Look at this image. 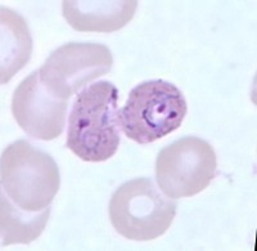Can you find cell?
<instances>
[{
	"mask_svg": "<svg viewBox=\"0 0 257 251\" xmlns=\"http://www.w3.org/2000/svg\"><path fill=\"white\" fill-rule=\"evenodd\" d=\"M118 91L107 80L94 82L77 94L68 117L66 147L88 162H102L120 146Z\"/></svg>",
	"mask_w": 257,
	"mask_h": 251,
	"instance_id": "1",
	"label": "cell"
},
{
	"mask_svg": "<svg viewBox=\"0 0 257 251\" xmlns=\"http://www.w3.org/2000/svg\"><path fill=\"white\" fill-rule=\"evenodd\" d=\"M187 112V101L176 85L149 80L130 92L118 110V123L128 139L148 144L180 128Z\"/></svg>",
	"mask_w": 257,
	"mask_h": 251,
	"instance_id": "2",
	"label": "cell"
},
{
	"mask_svg": "<svg viewBox=\"0 0 257 251\" xmlns=\"http://www.w3.org/2000/svg\"><path fill=\"white\" fill-rule=\"evenodd\" d=\"M0 177L9 200L29 213L48 209L61 183L58 165L52 156L24 139L4 149Z\"/></svg>",
	"mask_w": 257,
	"mask_h": 251,
	"instance_id": "3",
	"label": "cell"
},
{
	"mask_svg": "<svg viewBox=\"0 0 257 251\" xmlns=\"http://www.w3.org/2000/svg\"><path fill=\"white\" fill-rule=\"evenodd\" d=\"M176 207V202L162 195L152 179L137 178L114 191L109 201V219L125 238L152 241L173 224Z\"/></svg>",
	"mask_w": 257,
	"mask_h": 251,
	"instance_id": "4",
	"label": "cell"
},
{
	"mask_svg": "<svg viewBox=\"0 0 257 251\" xmlns=\"http://www.w3.org/2000/svg\"><path fill=\"white\" fill-rule=\"evenodd\" d=\"M216 169L212 146L198 137H184L158 153L156 178L167 197L184 199L205 191L216 176Z\"/></svg>",
	"mask_w": 257,
	"mask_h": 251,
	"instance_id": "5",
	"label": "cell"
},
{
	"mask_svg": "<svg viewBox=\"0 0 257 251\" xmlns=\"http://www.w3.org/2000/svg\"><path fill=\"white\" fill-rule=\"evenodd\" d=\"M113 57L108 47L98 43H67L48 57L39 70L47 91L68 101L77 91L108 73Z\"/></svg>",
	"mask_w": 257,
	"mask_h": 251,
	"instance_id": "6",
	"label": "cell"
},
{
	"mask_svg": "<svg viewBox=\"0 0 257 251\" xmlns=\"http://www.w3.org/2000/svg\"><path fill=\"white\" fill-rule=\"evenodd\" d=\"M68 101L59 100L47 91L39 71L20 82L12 100V112L21 129L30 137L52 140L62 134Z\"/></svg>",
	"mask_w": 257,
	"mask_h": 251,
	"instance_id": "7",
	"label": "cell"
},
{
	"mask_svg": "<svg viewBox=\"0 0 257 251\" xmlns=\"http://www.w3.org/2000/svg\"><path fill=\"white\" fill-rule=\"evenodd\" d=\"M137 0L123 2H62L64 20L80 32H114L133 20Z\"/></svg>",
	"mask_w": 257,
	"mask_h": 251,
	"instance_id": "8",
	"label": "cell"
},
{
	"mask_svg": "<svg viewBox=\"0 0 257 251\" xmlns=\"http://www.w3.org/2000/svg\"><path fill=\"white\" fill-rule=\"evenodd\" d=\"M2 84L25 67L32 53V39L26 22L18 13L2 8Z\"/></svg>",
	"mask_w": 257,
	"mask_h": 251,
	"instance_id": "9",
	"label": "cell"
},
{
	"mask_svg": "<svg viewBox=\"0 0 257 251\" xmlns=\"http://www.w3.org/2000/svg\"><path fill=\"white\" fill-rule=\"evenodd\" d=\"M2 246L15 243H31L35 241L47 225L50 207L39 213H29L11 202L8 196L2 192Z\"/></svg>",
	"mask_w": 257,
	"mask_h": 251,
	"instance_id": "10",
	"label": "cell"
}]
</instances>
